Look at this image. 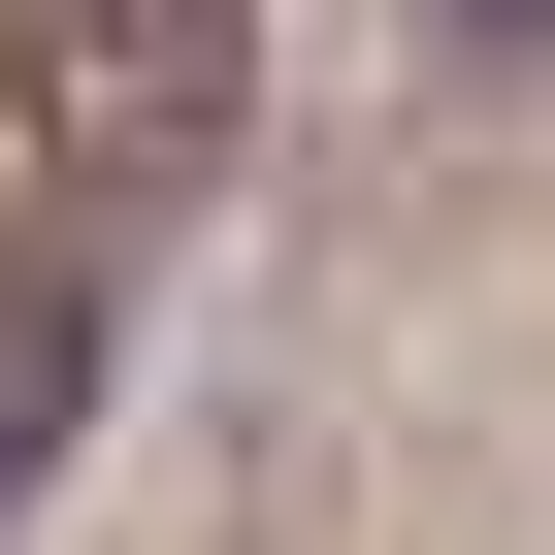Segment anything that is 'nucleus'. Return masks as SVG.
Wrapping results in <instances>:
<instances>
[{
    "label": "nucleus",
    "mask_w": 555,
    "mask_h": 555,
    "mask_svg": "<svg viewBox=\"0 0 555 555\" xmlns=\"http://www.w3.org/2000/svg\"><path fill=\"white\" fill-rule=\"evenodd\" d=\"M229 99H261V0H0V131L66 196H196Z\"/></svg>",
    "instance_id": "obj_1"
},
{
    "label": "nucleus",
    "mask_w": 555,
    "mask_h": 555,
    "mask_svg": "<svg viewBox=\"0 0 555 555\" xmlns=\"http://www.w3.org/2000/svg\"><path fill=\"white\" fill-rule=\"evenodd\" d=\"M66 425H99V295H66V261H0V490H34Z\"/></svg>",
    "instance_id": "obj_2"
},
{
    "label": "nucleus",
    "mask_w": 555,
    "mask_h": 555,
    "mask_svg": "<svg viewBox=\"0 0 555 555\" xmlns=\"http://www.w3.org/2000/svg\"><path fill=\"white\" fill-rule=\"evenodd\" d=\"M457 34H490V66H555V0H457Z\"/></svg>",
    "instance_id": "obj_3"
}]
</instances>
